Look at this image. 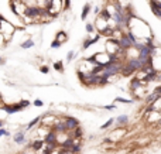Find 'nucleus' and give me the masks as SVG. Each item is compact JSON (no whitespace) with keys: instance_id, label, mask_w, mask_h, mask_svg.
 Returning <instances> with one entry per match:
<instances>
[{"instance_id":"nucleus-23","label":"nucleus","mask_w":161,"mask_h":154,"mask_svg":"<svg viewBox=\"0 0 161 154\" xmlns=\"http://www.w3.org/2000/svg\"><path fill=\"white\" fill-rule=\"evenodd\" d=\"M85 30H86V33H89V34H95L96 27H95V24H92V23H86Z\"/></svg>"},{"instance_id":"nucleus-20","label":"nucleus","mask_w":161,"mask_h":154,"mask_svg":"<svg viewBox=\"0 0 161 154\" xmlns=\"http://www.w3.org/2000/svg\"><path fill=\"white\" fill-rule=\"evenodd\" d=\"M52 68L55 69L56 72H59V74H64V62L62 61H55V62L52 64Z\"/></svg>"},{"instance_id":"nucleus-14","label":"nucleus","mask_w":161,"mask_h":154,"mask_svg":"<svg viewBox=\"0 0 161 154\" xmlns=\"http://www.w3.org/2000/svg\"><path fill=\"white\" fill-rule=\"evenodd\" d=\"M68 38H69V37H68V33H65V31H58V33L55 34V40L59 41L61 44L67 43Z\"/></svg>"},{"instance_id":"nucleus-19","label":"nucleus","mask_w":161,"mask_h":154,"mask_svg":"<svg viewBox=\"0 0 161 154\" xmlns=\"http://www.w3.org/2000/svg\"><path fill=\"white\" fill-rule=\"evenodd\" d=\"M41 119H42V116H37V117H34V119H31L30 122L27 123V126H25V129L27 130H30V129H33L34 126H37L38 123H41Z\"/></svg>"},{"instance_id":"nucleus-35","label":"nucleus","mask_w":161,"mask_h":154,"mask_svg":"<svg viewBox=\"0 0 161 154\" xmlns=\"http://www.w3.org/2000/svg\"><path fill=\"white\" fill-rule=\"evenodd\" d=\"M154 92H157V93H158V95H160V96H161V85L155 86V88H154Z\"/></svg>"},{"instance_id":"nucleus-24","label":"nucleus","mask_w":161,"mask_h":154,"mask_svg":"<svg viewBox=\"0 0 161 154\" xmlns=\"http://www.w3.org/2000/svg\"><path fill=\"white\" fill-rule=\"evenodd\" d=\"M81 150H82V146L81 144H73L72 147L69 148V151L72 154H79V153H81Z\"/></svg>"},{"instance_id":"nucleus-15","label":"nucleus","mask_w":161,"mask_h":154,"mask_svg":"<svg viewBox=\"0 0 161 154\" xmlns=\"http://www.w3.org/2000/svg\"><path fill=\"white\" fill-rule=\"evenodd\" d=\"M90 10H92V7H90V4L89 3H86L83 6V9H82V13H81V20H86L88 19V16H89V13H90Z\"/></svg>"},{"instance_id":"nucleus-7","label":"nucleus","mask_w":161,"mask_h":154,"mask_svg":"<svg viewBox=\"0 0 161 154\" xmlns=\"http://www.w3.org/2000/svg\"><path fill=\"white\" fill-rule=\"evenodd\" d=\"M44 147H45L44 139H35L34 141L28 143V146L25 148H30V150H33L34 153H37V151H40V150H44Z\"/></svg>"},{"instance_id":"nucleus-2","label":"nucleus","mask_w":161,"mask_h":154,"mask_svg":"<svg viewBox=\"0 0 161 154\" xmlns=\"http://www.w3.org/2000/svg\"><path fill=\"white\" fill-rule=\"evenodd\" d=\"M19 30V27L13 26L10 21L6 20V17L3 16L2 17V21H0V37H2V43H3V47L8 43V41L13 40V35L14 33Z\"/></svg>"},{"instance_id":"nucleus-30","label":"nucleus","mask_w":161,"mask_h":154,"mask_svg":"<svg viewBox=\"0 0 161 154\" xmlns=\"http://www.w3.org/2000/svg\"><path fill=\"white\" fill-rule=\"evenodd\" d=\"M0 136H4V137H8L10 136V133H8L7 130H6L4 127H0Z\"/></svg>"},{"instance_id":"nucleus-34","label":"nucleus","mask_w":161,"mask_h":154,"mask_svg":"<svg viewBox=\"0 0 161 154\" xmlns=\"http://www.w3.org/2000/svg\"><path fill=\"white\" fill-rule=\"evenodd\" d=\"M93 13H95V14H96V16H99V14H100V13H102V10H100V9H99V7H98V6H96V7H95V9H93Z\"/></svg>"},{"instance_id":"nucleus-13","label":"nucleus","mask_w":161,"mask_h":154,"mask_svg":"<svg viewBox=\"0 0 161 154\" xmlns=\"http://www.w3.org/2000/svg\"><path fill=\"white\" fill-rule=\"evenodd\" d=\"M110 134H112V137H110L112 140L116 139V137H121L123 134H126V129L123 126H116V129H113V131Z\"/></svg>"},{"instance_id":"nucleus-12","label":"nucleus","mask_w":161,"mask_h":154,"mask_svg":"<svg viewBox=\"0 0 161 154\" xmlns=\"http://www.w3.org/2000/svg\"><path fill=\"white\" fill-rule=\"evenodd\" d=\"M13 141L19 146L24 144L25 143V131H17V133L13 136Z\"/></svg>"},{"instance_id":"nucleus-1","label":"nucleus","mask_w":161,"mask_h":154,"mask_svg":"<svg viewBox=\"0 0 161 154\" xmlns=\"http://www.w3.org/2000/svg\"><path fill=\"white\" fill-rule=\"evenodd\" d=\"M127 29H129V30H131V31L134 33L136 35H137L138 41H140V40H146V38L153 37V34H151V30H150L148 24H147L146 21L140 20V19H137V17H136V16L131 19V20H130L129 27H127Z\"/></svg>"},{"instance_id":"nucleus-9","label":"nucleus","mask_w":161,"mask_h":154,"mask_svg":"<svg viewBox=\"0 0 161 154\" xmlns=\"http://www.w3.org/2000/svg\"><path fill=\"white\" fill-rule=\"evenodd\" d=\"M52 130L56 131V133H68V127H67V123H65L64 117H59L56 120V123L52 126Z\"/></svg>"},{"instance_id":"nucleus-8","label":"nucleus","mask_w":161,"mask_h":154,"mask_svg":"<svg viewBox=\"0 0 161 154\" xmlns=\"http://www.w3.org/2000/svg\"><path fill=\"white\" fill-rule=\"evenodd\" d=\"M64 119H65V123H67L68 131H72V130H75L76 127L81 126L79 120L76 119V117H73V116H64Z\"/></svg>"},{"instance_id":"nucleus-22","label":"nucleus","mask_w":161,"mask_h":154,"mask_svg":"<svg viewBox=\"0 0 161 154\" xmlns=\"http://www.w3.org/2000/svg\"><path fill=\"white\" fill-rule=\"evenodd\" d=\"M113 123H116V119H113V117H110V119L106 120V123H103V125L100 126L102 130H106V129H109L110 126H113Z\"/></svg>"},{"instance_id":"nucleus-37","label":"nucleus","mask_w":161,"mask_h":154,"mask_svg":"<svg viewBox=\"0 0 161 154\" xmlns=\"http://www.w3.org/2000/svg\"><path fill=\"white\" fill-rule=\"evenodd\" d=\"M20 154H30V153H27V151H23V153H20Z\"/></svg>"},{"instance_id":"nucleus-10","label":"nucleus","mask_w":161,"mask_h":154,"mask_svg":"<svg viewBox=\"0 0 161 154\" xmlns=\"http://www.w3.org/2000/svg\"><path fill=\"white\" fill-rule=\"evenodd\" d=\"M45 144H58V133L54 130H50L48 134L44 137Z\"/></svg>"},{"instance_id":"nucleus-17","label":"nucleus","mask_w":161,"mask_h":154,"mask_svg":"<svg viewBox=\"0 0 161 154\" xmlns=\"http://www.w3.org/2000/svg\"><path fill=\"white\" fill-rule=\"evenodd\" d=\"M113 102L124 103V105H133V103H134V100H133V99H127V98H123V96H116L115 99H113Z\"/></svg>"},{"instance_id":"nucleus-32","label":"nucleus","mask_w":161,"mask_h":154,"mask_svg":"<svg viewBox=\"0 0 161 154\" xmlns=\"http://www.w3.org/2000/svg\"><path fill=\"white\" fill-rule=\"evenodd\" d=\"M71 9V0H64V10Z\"/></svg>"},{"instance_id":"nucleus-36","label":"nucleus","mask_w":161,"mask_h":154,"mask_svg":"<svg viewBox=\"0 0 161 154\" xmlns=\"http://www.w3.org/2000/svg\"><path fill=\"white\" fill-rule=\"evenodd\" d=\"M157 126H158V127H161V119H160V120H158V123H157Z\"/></svg>"},{"instance_id":"nucleus-5","label":"nucleus","mask_w":161,"mask_h":154,"mask_svg":"<svg viewBox=\"0 0 161 154\" xmlns=\"http://www.w3.org/2000/svg\"><path fill=\"white\" fill-rule=\"evenodd\" d=\"M23 109L24 108L20 105V102H16V103H4L3 102L2 103V110L6 112V113H8V114H14V113H17V112H21Z\"/></svg>"},{"instance_id":"nucleus-16","label":"nucleus","mask_w":161,"mask_h":154,"mask_svg":"<svg viewBox=\"0 0 161 154\" xmlns=\"http://www.w3.org/2000/svg\"><path fill=\"white\" fill-rule=\"evenodd\" d=\"M34 45H35V43H34L33 38H28V40H25V41H23V43H20V47H21L23 50H30V48H33Z\"/></svg>"},{"instance_id":"nucleus-4","label":"nucleus","mask_w":161,"mask_h":154,"mask_svg":"<svg viewBox=\"0 0 161 154\" xmlns=\"http://www.w3.org/2000/svg\"><path fill=\"white\" fill-rule=\"evenodd\" d=\"M58 119H59V117L56 116L55 113H52V112L44 113V114H42V119H41V126H45V127L52 129V126L55 125Z\"/></svg>"},{"instance_id":"nucleus-29","label":"nucleus","mask_w":161,"mask_h":154,"mask_svg":"<svg viewBox=\"0 0 161 154\" xmlns=\"http://www.w3.org/2000/svg\"><path fill=\"white\" fill-rule=\"evenodd\" d=\"M40 72H42V74H48V72H50V68H48L47 65H41L40 66Z\"/></svg>"},{"instance_id":"nucleus-25","label":"nucleus","mask_w":161,"mask_h":154,"mask_svg":"<svg viewBox=\"0 0 161 154\" xmlns=\"http://www.w3.org/2000/svg\"><path fill=\"white\" fill-rule=\"evenodd\" d=\"M92 45H95L93 41H92V38H86V40L83 41V44H82V50H88L89 47H92Z\"/></svg>"},{"instance_id":"nucleus-33","label":"nucleus","mask_w":161,"mask_h":154,"mask_svg":"<svg viewBox=\"0 0 161 154\" xmlns=\"http://www.w3.org/2000/svg\"><path fill=\"white\" fill-rule=\"evenodd\" d=\"M103 109H106V110H115L116 105H106V106H103Z\"/></svg>"},{"instance_id":"nucleus-18","label":"nucleus","mask_w":161,"mask_h":154,"mask_svg":"<svg viewBox=\"0 0 161 154\" xmlns=\"http://www.w3.org/2000/svg\"><path fill=\"white\" fill-rule=\"evenodd\" d=\"M116 123H117V126H126L129 123V116L127 114H120V116L116 117Z\"/></svg>"},{"instance_id":"nucleus-31","label":"nucleus","mask_w":161,"mask_h":154,"mask_svg":"<svg viewBox=\"0 0 161 154\" xmlns=\"http://www.w3.org/2000/svg\"><path fill=\"white\" fill-rule=\"evenodd\" d=\"M33 105H34V106H37V108H41V106L44 105V102H42L41 99H35V100L33 102Z\"/></svg>"},{"instance_id":"nucleus-11","label":"nucleus","mask_w":161,"mask_h":154,"mask_svg":"<svg viewBox=\"0 0 161 154\" xmlns=\"http://www.w3.org/2000/svg\"><path fill=\"white\" fill-rule=\"evenodd\" d=\"M160 98H161V96L157 93V92H154V91H153V92H150V93L147 95L146 98H144V102H146V105L148 106V105H153V103H154V102H157V100L160 99Z\"/></svg>"},{"instance_id":"nucleus-26","label":"nucleus","mask_w":161,"mask_h":154,"mask_svg":"<svg viewBox=\"0 0 161 154\" xmlns=\"http://www.w3.org/2000/svg\"><path fill=\"white\" fill-rule=\"evenodd\" d=\"M73 58H75V51H72V50H71V51H68L67 57H65V61H67V62L69 64V62H72Z\"/></svg>"},{"instance_id":"nucleus-6","label":"nucleus","mask_w":161,"mask_h":154,"mask_svg":"<svg viewBox=\"0 0 161 154\" xmlns=\"http://www.w3.org/2000/svg\"><path fill=\"white\" fill-rule=\"evenodd\" d=\"M95 55V64L96 65H107V64H110L112 61H110V54H107L106 51L105 52H96Z\"/></svg>"},{"instance_id":"nucleus-28","label":"nucleus","mask_w":161,"mask_h":154,"mask_svg":"<svg viewBox=\"0 0 161 154\" xmlns=\"http://www.w3.org/2000/svg\"><path fill=\"white\" fill-rule=\"evenodd\" d=\"M20 105L25 109V108H28V106L31 105V102H30V100H27V99H23V100H20Z\"/></svg>"},{"instance_id":"nucleus-21","label":"nucleus","mask_w":161,"mask_h":154,"mask_svg":"<svg viewBox=\"0 0 161 154\" xmlns=\"http://www.w3.org/2000/svg\"><path fill=\"white\" fill-rule=\"evenodd\" d=\"M150 141H151V139H150L148 136H143V137H140V139L136 140V144L137 146H147Z\"/></svg>"},{"instance_id":"nucleus-3","label":"nucleus","mask_w":161,"mask_h":154,"mask_svg":"<svg viewBox=\"0 0 161 154\" xmlns=\"http://www.w3.org/2000/svg\"><path fill=\"white\" fill-rule=\"evenodd\" d=\"M110 20L112 19H106V17H103L102 14H99V16H96V20H95V27H96V31L98 33H103L106 29H109L110 27Z\"/></svg>"},{"instance_id":"nucleus-27","label":"nucleus","mask_w":161,"mask_h":154,"mask_svg":"<svg viewBox=\"0 0 161 154\" xmlns=\"http://www.w3.org/2000/svg\"><path fill=\"white\" fill-rule=\"evenodd\" d=\"M62 45V44L61 43H59V41H56V40H54L52 41V43H51V48H52V50H55V48H59V47H61Z\"/></svg>"}]
</instances>
